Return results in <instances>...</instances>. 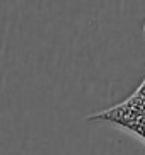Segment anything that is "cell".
Returning <instances> with one entry per match:
<instances>
[{"label":"cell","mask_w":145,"mask_h":155,"mask_svg":"<svg viewBox=\"0 0 145 155\" xmlns=\"http://www.w3.org/2000/svg\"><path fill=\"white\" fill-rule=\"evenodd\" d=\"M87 123H104L120 128L145 143V78L130 97L109 109L91 114Z\"/></svg>","instance_id":"obj_1"},{"label":"cell","mask_w":145,"mask_h":155,"mask_svg":"<svg viewBox=\"0 0 145 155\" xmlns=\"http://www.w3.org/2000/svg\"><path fill=\"white\" fill-rule=\"evenodd\" d=\"M143 32H145V26H143Z\"/></svg>","instance_id":"obj_2"}]
</instances>
